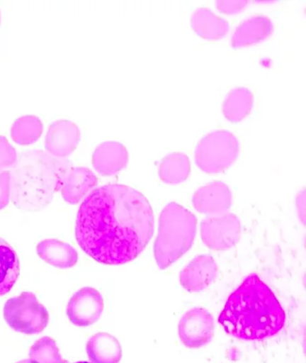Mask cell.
<instances>
[{"mask_svg":"<svg viewBox=\"0 0 306 363\" xmlns=\"http://www.w3.org/2000/svg\"><path fill=\"white\" fill-rule=\"evenodd\" d=\"M154 213L147 199L125 185L92 191L76 220L78 244L99 263L123 264L142 252L154 235Z\"/></svg>","mask_w":306,"mask_h":363,"instance_id":"1","label":"cell"},{"mask_svg":"<svg viewBox=\"0 0 306 363\" xmlns=\"http://www.w3.org/2000/svg\"><path fill=\"white\" fill-rule=\"evenodd\" d=\"M218 322L227 334L237 339L259 340L282 330L285 313L273 291L254 274L232 292Z\"/></svg>","mask_w":306,"mask_h":363,"instance_id":"2","label":"cell"},{"mask_svg":"<svg viewBox=\"0 0 306 363\" xmlns=\"http://www.w3.org/2000/svg\"><path fill=\"white\" fill-rule=\"evenodd\" d=\"M72 167L69 160L42 150L22 153L16 167L10 171L13 203L25 212L44 209L61 189L64 176Z\"/></svg>","mask_w":306,"mask_h":363,"instance_id":"3","label":"cell"},{"mask_svg":"<svg viewBox=\"0 0 306 363\" xmlns=\"http://www.w3.org/2000/svg\"><path fill=\"white\" fill-rule=\"evenodd\" d=\"M198 219L181 205L169 203L159 216L158 238L154 255L159 269H165L192 247L196 235Z\"/></svg>","mask_w":306,"mask_h":363,"instance_id":"4","label":"cell"},{"mask_svg":"<svg viewBox=\"0 0 306 363\" xmlns=\"http://www.w3.org/2000/svg\"><path fill=\"white\" fill-rule=\"evenodd\" d=\"M239 151V140L232 132H212L196 146V163L205 173H222L237 162Z\"/></svg>","mask_w":306,"mask_h":363,"instance_id":"5","label":"cell"},{"mask_svg":"<svg viewBox=\"0 0 306 363\" xmlns=\"http://www.w3.org/2000/svg\"><path fill=\"white\" fill-rule=\"evenodd\" d=\"M4 319L16 332L41 333L49 323V312L32 292L12 298L4 306Z\"/></svg>","mask_w":306,"mask_h":363,"instance_id":"6","label":"cell"},{"mask_svg":"<svg viewBox=\"0 0 306 363\" xmlns=\"http://www.w3.org/2000/svg\"><path fill=\"white\" fill-rule=\"evenodd\" d=\"M201 238L212 250H226L234 247L241 238V222L234 213L210 216L201 223Z\"/></svg>","mask_w":306,"mask_h":363,"instance_id":"7","label":"cell"},{"mask_svg":"<svg viewBox=\"0 0 306 363\" xmlns=\"http://www.w3.org/2000/svg\"><path fill=\"white\" fill-rule=\"evenodd\" d=\"M213 334L215 320L206 309H191L179 322V337L188 348H199L208 345L212 340Z\"/></svg>","mask_w":306,"mask_h":363,"instance_id":"8","label":"cell"},{"mask_svg":"<svg viewBox=\"0 0 306 363\" xmlns=\"http://www.w3.org/2000/svg\"><path fill=\"white\" fill-rule=\"evenodd\" d=\"M105 303L100 292L94 288H84L76 292L67 305L70 322L80 328L94 325L102 316Z\"/></svg>","mask_w":306,"mask_h":363,"instance_id":"9","label":"cell"},{"mask_svg":"<svg viewBox=\"0 0 306 363\" xmlns=\"http://www.w3.org/2000/svg\"><path fill=\"white\" fill-rule=\"evenodd\" d=\"M81 132L70 121H56L50 126L46 137V150L50 156L64 159L79 145Z\"/></svg>","mask_w":306,"mask_h":363,"instance_id":"10","label":"cell"},{"mask_svg":"<svg viewBox=\"0 0 306 363\" xmlns=\"http://www.w3.org/2000/svg\"><path fill=\"white\" fill-rule=\"evenodd\" d=\"M193 204L198 212L204 215H222L232 207V191L224 182H212L196 191Z\"/></svg>","mask_w":306,"mask_h":363,"instance_id":"11","label":"cell"},{"mask_svg":"<svg viewBox=\"0 0 306 363\" xmlns=\"http://www.w3.org/2000/svg\"><path fill=\"white\" fill-rule=\"evenodd\" d=\"M218 274L217 264L212 256L199 255L179 275L181 286L190 292H200L215 282Z\"/></svg>","mask_w":306,"mask_h":363,"instance_id":"12","label":"cell"},{"mask_svg":"<svg viewBox=\"0 0 306 363\" xmlns=\"http://www.w3.org/2000/svg\"><path fill=\"white\" fill-rule=\"evenodd\" d=\"M128 149L123 143L109 140L101 143L95 149L92 163L98 173L109 177L125 169L128 166Z\"/></svg>","mask_w":306,"mask_h":363,"instance_id":"13","label":"cell"},{"mask_svg":"<svg viewBox=\"0 0 306 363\" xmlns=\"http://www.w3.org/2000/svg\"><path fill=\"white\" fill-rule=\"evenodd\" d=\"M97 182V177L89 168L72 167L62 182V196L70 204H78L92 188L96 186Z\"/></svg>","mask_w":306,"mask_h":363,"instance_id":"14","label":"cell"},{"mask_svg":"<svg viewBox=\"0 0 306 363\" xmlns=\"http://www.w3.org/2000/svg\"><path fill=\"white\" fill-rule=\"evenodd\" d=\"M274 25L265 16H251L238 26L232 38V47L235 49L252 46L260 43L272 35Z\"/></svg>","mask_w":306,"mask_h":363,"instance_id":"15","label":"cell"},{"mask_svg":"<svg viewBox=\"0 0 306 363\" xmlns=\"http://www.w3.org/2000/svg\"><path fill=\"white\" fill-rule=\"evenodd\" d=\"M39 257L58 269H69L78 261V252L74 247L58 239H47L36 247Z\"/></svg>","mask_w":306,"mask_h":363,"instance_id":"16","label":"cell"},{"mask_svg":"<svg viewBox=\"0 0 306 363\" xmlns=\"http://www.w3.org/2000/svg\"><path fill=\"white\" fill-rule=\"evenodd\" d=\"M86 353L92 363H120L123 351L116 337L101 332L89 339Z\"/></svg>","mask_w":306,"mask_h":363,"instance_id":"17","label":"cell"},{"mask_svg":"<svg viewBox=\"0 0 306 363\" xmlns=\"http://www.w3.org/2000/svg\"><path fill=\"white\" fill-rule=\"evenodd\" d=\"M191 25L200 38L209 41L223 38L230 30L229 23L208 8H198L191 18Z\"/></svg>","mask_w":306,"mask_h":363,"instance_id":"18","label":"cell"},{"mask_svg":"<svg viewBox=\"0 0 306 363\" xmlns=\"http://www.w3.org/2000/svg\"><path fill=\"white\" fill-rule=\"evenodd\" d=\"M254 95L246 87L232 90L222 106L225 118L232 123H239L251 113L254 108Z\"/></svg>","mask_w":306,"mask_h":363,"instance_id":"19","label":"cell"},{"mask_svg":"<svg viewBox=\"0 0 306 363\" xmlns=\"http://www.w3.org/2000/svg\"><path fill=\"white\" fill-rule=\"evenodd\" d=\"M21 266L15 250L0 238V296L7 294L16 285Z\"/></svg>","mask_w":306,"mask_h":363,"instance_id":"20","label":"cell"},{"mask_svg":"<svg viewBox=\"0 0 306 363\" xmlns=\"http://www.w3.org/2000/svg\"><path fill=\"white\" fill-rule=\"evenodd\" d=\"M190 173L189 157L181 152L168 155L159 164V176L165 184H181L189 177Z\"/></svg>","mask_w":306,"mask_h":363,"instance_id":"21","label":"cell"},{"mask_svg":"<svg viewBox=\"0 0 306 363\" xmlns=\"http://www.w3.org/2000/svg\"><path fill=\"white\" fill-rule=\"evenodd\" d=\"M43 133V123L36 116H24L16 120L11 129L13 142L19 145H33L40 139Z\"/></svg>","mask_w":306,"mask_h":363,"instance_id":"22","label":"cell"},{"mask_svg":"<svg viewBox=\"0 0 306 363\" xmlns=\"http://www.w3.org/2000/svg\"><path fill=\"white\" fill-rule=\"evenodd\" d=\"M29 356L38 363H67L62 359L55 340L50 337L38 340L30 347Z\"/></svg>","mask_w":306,"mask_h":363,"instance_id":"23","label":"cell"},{"mask_svg":"<svg viewBox=\"0 0 306 363\" xmlns=\"http://www.w3.org/2000/svg\"><path fill=\"white\" fill-rule=\"evenodd\" d=\"M18 160L16 149L11 145L6 138L0 136V173L15 168Z\"/></svg>","mask_w":306,"mask_h":363,"instance_id":"24","label":"cell"},{"mask_svg":"<svg viewBox=\"0 0 306 363\" xmlns=\"http://www.w3.org/2000/svg\"><path fill=\"white\" fill-rule=\"evenodd\" d=\"M11 198V172L0 173V210L9 204Z\"/></svg>","mask_w":306,"mask_h":363,"instance_id":"25","label":"cell"},{"mask_svg":"<svg viewBox=\"0 0 306 363\" xmlns=\"http://www.w3.org/2000/svg\"><path fill=\"white\" fill-rule=\"evenodd\" d=\"M249 2L246 0H221L216 2V6L221 13L234 15L245 9Z\"/></svg>","mask_w":306,"mask_h":363,"instance_id":"26","label":"cell"},{"mask_svg":"<svg viewBox=\"0 0 306 363\" xmlns=\"http://www.w3.org/2000/svg\"><path fill=\"white\" fill-rule=\"evenodd\" d=\"M18 363H38L33 359H24L21 360V362H18Z\"/></svg>","mask_w":306,"mask_h":363,"instance_id":"27","label":"cell"},{"mask_svg":"<svg viewBox=\"0 0 306 363\" xmlns=\"http://www.w3.org/2000/svg\"><path fill=\"white\" fill-rule=\"evenodd\" d=\"M76 363H89V362H76Z\"/></svg>","mask_w":306,"mask_h":363,"instance_id":"28","label":"cell"},{"mask_svg":"<svg viewBox=\"0 0 306 363\" xmlns=\"http://www.w3.org/2000/svg\"><path fill=\"white\" fill-rule=\"evenodd\" d=\"M0 22H1V16H0Z\"/></svg>","mask_w":306,"mask_h":363,"instance_id":"29","label":"cell"}]
</instances>
